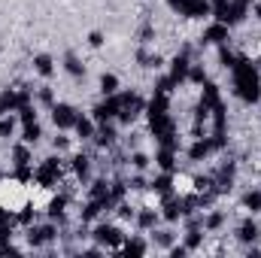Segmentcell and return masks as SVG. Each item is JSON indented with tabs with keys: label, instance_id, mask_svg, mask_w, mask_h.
<instances>
[{
	"label": "cell",
	"instance_id": "d6986e66",
	"mask_svg": "<svg viewBox=\"0 0 261 258\" xmlns=\"http://www.w3.org/2000/svg\"><path fill=\"white\" fill-rule=\"evenodd\" d=\"M15 125H18V119L15 116H0V140H6V137H12V131H15Z\"/></svg>",
	"mask_w": 261,
	"mask_h": 258
},
{
	"label": "cell",
	"instance_id": "7c38bea8",
	"mask_svg": "<svg viewBox=\"0 0 261 258\" xmlns=\"http://www.w3.org/2000/svg\"><path fill=\"white\" fill-rule=\"evenodd\" d=\"M97 91H100V97L119 94V76H116V73H103L100 82H97Z\"/></svg>",
	"mask_w": 261,
	"mask_h": 258
},
{
	"label": "cell",
	"instance_id": "9c48e42d",
	"mask_svg": "<svg viewBox=\"0 0 261 258\" xmlns=\"http://www.w3.org/2000/svg\"><path fill=\"white\" fill-rule=\"evenodd\" d=\"M73 131H76V137H79V140H85V143H88V140L94 137V131H97V122H94L91 116H82V113H79V119H76Z\"/></svg>",
	"mask_w": 261,
	"mask_h": 258
},
{
	"label": "cell",
	"instance_id": "ba28073f",
	"mask_svg": "<svg viewBox=\"0 0 261 258\" xmlns=\"http://www.w3.org/2000/svg\"><path fill=\"white\" fill-rule=\"evenodd\" d=\"M34 73H37V76H43V79H52V76H55V58H52V55H46V52L34 55Z\"/></svg>",
	"mask_w": 261,
	"mask_h": 258
},
{
	"label": "cell",
	"instance_id": "5b68a950",
	"mask_svg": "<svg viewBox=\"0 0 261 258\" xmlns=\"http://www.w3.org/2000/svg\"><path fill=\"white\" fill-rule=\"evenodd\" d=\"M137 228L143 231V234H149L152 228H158V222H161V210H152V207H143V210H137Z\"/></svg>",
	"mask_w": 261,
	"mask_h": 258
},
{
	"label": "cell",
	"instance_id": "7a4b0ae2",
	"mask_svg": "<svg viewBox=\"0 0 261 258\" xmlns=\"http://www.w3.org/2000/svg\"><path fill=\"white\" fill-rule=\"evenodd\" d=\"M49 113H52V122H55V128H73L76 125V119H79V110L73 107V104H52L49 107Z\"/></svg>",
	"mask_w": 261,
	"mask_h": 258
},
{
	"label": "cell",
	"instance_id": "4fadbf2b",
	"mask_svg": "<svg viewBox=\"0 0 261 258\" xmlns=\"http://www.w3.org/2000/svg\"><path fill=\"white\" fill-rule=\"evenodd\" d=\"M119 249H122L125 255H143V252H149V243H146L143 237H130V240L125 237V243H122Z\"/></svg>",
	"mask_w": 261,
	"mask_h": 258
},
{
	"label": "cell",
	"instance_id": "2e32d148",
	"mask_svg": "<svg viewBox=\"0 0 261 258\" xmlns=\"http://www.w3.org/2000/svg\"><path fill=\"white\" fill-rule=\"evenodd\" d=\"M128 164L134 167V170H143V173H146V170H149V164H152V158H149L143 149H134V152L128 155Z\"/></svg>",
	"mask_w": 261,
	"mask_h": 258
},
{
	"label": "cell",
	"instance_id": "ffe728a7",
	"mask_svg": "<svg viewBox=\"0 0 261 258\" xmlns=\"http://www.w3.org/2000/svg\"><path fill=\"white\" fill-rule=\"evenodd\" d=\"M189 82H195V85H203V82H206V67L197 64V61H192V67H189Z\"/></svg>",
	"mask_w": 261,
	"mask_h": 258
},
{
	"label": "cell",
	"instance_id": "6da1fadb",
	"mask_svg": "<svg viewBox=\"0 0 261 258\" xmlns=\"http://www.w3.org/2000/svg\"><path fill=\"white\" fill-rule=\"evenodd\" d=\"M91 237H94V243H100V246H107V249H119L122 243H125V234H122V228L119 225H94V231H91Z\"/></svg>",
	"mask_w": 261,
	"mask_h": 258
},
{
	"label": "cell",
	"instance_id": "ac0fdd59",
	"mask_svg": "<svg viewBox=\"0 0 261 258\" xmlns=\"http://www.w3.org/2000/svg\"><path fill=\"white\" fill-rule=\"evenodd\" d=\"M243 210L261 213V189H249V192L243 194Z\"/></svg>",
	"mask_w": 261,
	"mask_h": 258
},
{
	"label": "cell",
	"instance_id": "44dd1931",
	"mask_svg": "<svg viewBox=\"0 0 261 258\" xmlns=\"http://www.w3.org/2000/svg\"><path fill=\"white\" fill-rule=\"evenodd\" d=\"M88 46H91V49H103V46H107V34H103V31H91V34H88Z\"/></svg>",
	"mask_w": 261,
	"mask_h": 258
},
{
	"label": "cell",
	"instance_id": "7402d4cb",
	"mask_svg": "<svg viewBox=\"0 0 261 258\" xmlns=\"http://www.w3.org/2000/svg\"><path fill=\"white\" fill-rule=\"evenodd\" d=\"M55 149H58V152H67V149H70V140H67V137H55Z\"/></svg>",
	"mask_w": 261,
	"mask_h": 258
},
{
	"label": "cell",
	"instance_id": "8fae6325",
	"mask_svg": "<svg viewBox=\"0 0 261 258\" xmlns=\"http://www.w3.org/2000/svg\"><path fill=\"white\" fill-rule=\"evenodd\" d=\"M64 73L73 76V79H82V76H85V64H82V58H79L76 52H67L64 55Z\"/></svg>",
	"mask_w": 261,
	"mask_h": 258
},
{
	"label": "cell",
	"instance_id": "e0dca14e",
	"mask_svg": "<svg viewBox=\"0 0 261 258\" xmlns=\"http://www.w3.org/2000/svg\"><path fill=\"white\" fill-rule=\"evenodd\" d=\"M73 173H76L79 179H88V173H91V158H88V155H76V158H73Z\"/></svg>",
	"mask_w": 261,
	"mask_h": 258
},
{
	"label": "cell",
	"instance_id": "30bf717a",
	"mask_svg": "<svg viewBox=\"0 0 261 258\" xmlns=\"http://www.w3.org/2000/svg\"><path fill=\"white\" fill-rule=\"evenodd\" d=\"M149 234H152V243L161 246V249H170V246L176 243V231H173V228H152Z\"/></svg>",
	"mask_w": 261,
	"mask_h": 258
},
{
	"label": "cell",
	"instance_id": "9a60e30c",
	"mask_svg": "<svg viewBox=\"0 0 261 258\" xmlns=\"http://www.w3.org/2000/svg\"><path fill=\"white\" fill-rule=\"evenodd\" d=\"M40 137H43V125H40V119H37V122L21 125V140H24V143L37 146V143H40Z\"/></svg>",
	"mask_w": 261,
	"mask_h": 258
},
{
	"label": "cell",
	"instance_id": "52a82bcc",
	"mask_svg": "<svg viewBox=\"0 0 261 258\" xmlns=\"http://www.w3.org/2000/svg\"><path fill=\"white\" fill-rule=\"evenodd\" d=\"M9 158H12V167H18V164H34V152H31V143H15L12 149H9Z\"/></svg>",
	"mask_w": 261,
	"mask_h": 258
},
{
	"label": "cell",
	"instance_id": "5bb4252c",
	"mask_svg": "<svg viewBox=\"0 0 261 258\" xmlns=\"http://www.w3.org/2000/svg\"><path fill=\"white\" fill-rule=\"evenodd\" d=\"M225 219H228V216H225V213H219V210L206 213V216H203V231H206V234L222 231V228H225Z\"/></svg>",
	"mask_w": 261,
	"mask_h": 258
},
{
	"label": "cell",
	"instance_id": "3957f363",
	"mask_svg": "<svg viewBox=\"0 0 261 258\" xmlns=\"http://www.w3.org/2000/svg\"><path fill=\"white\" fill-rule=\"evenodd\" d=\"M243 246H252V243H258L261 240V228L258 222H252V219H243L240 225H237V234H234Z\"/></svg>",
	"mask_w": 261,
	"mask_h": 258
},
{
	"label": "cell",
	"instance_id": "8992f818",
	"mask_svg": "<svg viewBox=\"0 0 261 258\" xmlns=\"http://www.w3.org/2000/svg\"><path fill=\"white\" fill-rule=\"evenodd\" d=\"M149 192L161 194V197H167V194H173V173L170 170H161L152 183H149Z\"/></svg>",
	"mask_w": 261,
	"mask_h": 258
},
{
	"label": "cell",
	"instance_id": "277c9868",
	"mask_svg": "<svg viewBox=\"0 0 261 258\" xmlns=\"http://www.w3.org/2000/svg\"><path fill=\"white\" fill-rule=\"evenodd\" d=\"M228 24H222V21H216V24H210L206 31H203V46H228Z\"/></svg>",
	"mask_w": 261,
	"mask_h": 258
}]
</instances>
